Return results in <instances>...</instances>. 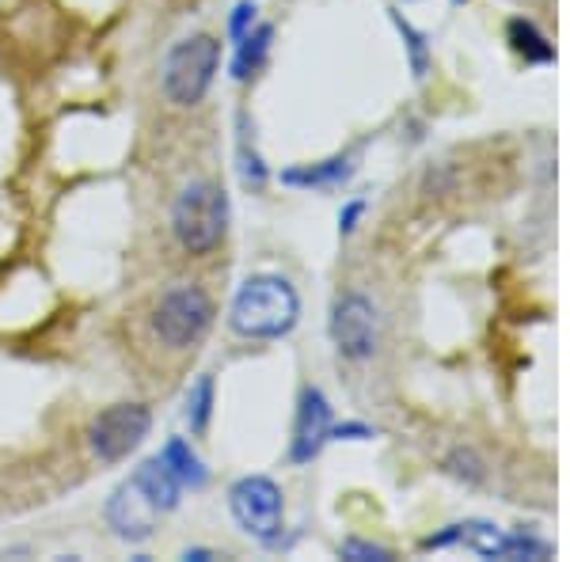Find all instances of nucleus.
I'll return each mask as SVG.
<instances>
[{
  "instance_id": "f257e3e1",
  "label": "nucleus",
  "mask_w": 570,
  "mask_h": 562,
  "mask_svg": "<svg viewBox=\"0 0 570 562\" xmlns=\"http://www.w3.org/2000/svg\"><path fill=\"white\" fill-rule=\"evenodd\" d=\"M179 494H183V483L176 479V472L164 464V456H153V460H145V464L137 467L115 494H110L107 524L115 529L118 540L141 543L153 536L160 513L176 510Z\"/></svg>"
},
{
  "instance_id": "f03ea898",
  "label": "nucleus",
  "mask_w": 570,
  "mask_h": 562,
  "mask_svg": "<svg viewBox=\"0 0 570 562\" xmlns=\"http://www.w3.org/2000/svg\"><path fill=\"white\" fill-rule=\"evenodd\" d=\"M301 297L289 282L278 274H255L247 278L233 297L228 324L244 338H282L297 327Z\"/></svg>"
},
{
  "instance_id": "7ed1b4c3",
  "label": "nucleus",
  "mask_w": 570,
  "mask_h": 562,
  "mask_svg": "<svg viewBox=\"0 0 570 562\" xmlns=\"http://www.w3.org/2000/svg\"><path fill=\"white\" fill-rule=\"evenodd\" d=\"M176 239L190 255H209L225 239L228 228V198L217 183H190L171 209Z\"/></svg>"
},
{
  "instance_id": "20e7f679",
  "label": "nucleus",
  "mask_w": 570,
  "mask_h": 562,
  "mask_svg": "<svg viewBox=\"0 0 570 562\" xmlns=\"http://www.w3.org/2000/svg\"><path fill=\"white\" fill-rule=\"evenodd\" d=\"M220 66V42L214 34H195L171 46L168 61H164V96L176 107H195L209 91Z\"/></svg>"
},
{
  "instance_id": "39448f33",
  "label": "nucleus",
  "mask_w": 570,
  "mask_h": 562,
  "mask_svg": "<svg viewBox=\"0 0 570 562\" xmlns=\"http://www.w3.org/2000/svg\"><path fill=\"white\" fill-rule=\"evenodd\" d=\"M228 510H233L236 524L259 543H278L282 524H285V502L274 479L266 475H247L240 483H233L228 491Z\"/></svg>"
},
{
  "instance_id": "423d86ee",
  "label": "nucleus",
  "mask_w": 570,
  "mask_h": 562,
  "mask_svg": "<svg viewBox=\"0 0 570 562\" xmlns=\"http://www.w3.org/2000/svg\"><path fill=\"white\" fill-rule=\"evenodd\" d=\"M214 324V300L198 289V285H179V289L164 293L153 312V327L164 346L183 349L195 346Z\"/></svg>"
},
{
  "instance_id": "0eeeda50",
  "label": "nucleus",
  "mask_w": 570,
  "mask_h": 562,
  "mask_svg": "<svg viewBox=\"0 0 570 562\" xmlns=\"http://www.w3.org/2000/svg\"><path fill=\"white\" fill-rule=\"evenodd\" d=\"M149 426H153V414L149 407L141 403H115L91 422L88 430V441H91V453H96L104 464H118L149 437Z\"/></svg>"
},
{
  "instance_id": "6e6552de",
  "label": "nucleus",
  "mask_w": 570,
  "mask_h": 562,
  "mask_svg": "<svg viewBox=\"0 0 570 562\" xmlns=\"http://www.w3.org/2000/svg\"><path fill=\"white\" fill-rule=\"evenodd\" d=\"M331 338H335L338 354L354 357H373L376 349V312L373 304L362 297V293H346V297L335 300L331 308Z\"/></svg>"
},
{
  "instance_id": "1a4fd4ad",
  "label": "nucleus",
  "mask_w": 570,
  "mask_h": 562,
  "mask_svg": "<svg viewBox=\"0 0 570 562\" xmlns=\"http://www.w3.org/2000/svg\"><path fill=\"white\" fill-rule=\"evenodd\" d=\"M331 441V407L320 388H305L297 407V426H293V464H308Z\"/></svg>"
},
{
  "instance_id": "9d476101",
  "label": "nucleus",
  "mask_w": 570,
  "mask_h": 562,
  "mask_svg": "<svg viewBox=\"0 0 570 562\" xmlns=\"http://www.w3.org/2000/svg\"><path fill=\"white\" fill-rule=\"evenodd\" d=\"M271 39H274V27L259 23L255 31H247L240 42H236V58H233V77L236 80H252L255 72L263 69L266 53H271Z\"/></svg>"
},
{
  "instance_id": "9b49d317",
  "label": "nucleus",
  "mask_w": 570,
  "mask_h": 562,
  "mask_svg": "<svg viewBox=\"0 0 570 562\" xmlns=\"http://www.w3.org/2000/svg\"><path fill=\"white\" fill-rule=\"evenodd\" d=\"M351 179V164L343 156L335 160H324V164H312V168H293V171H282V183L289 187H308V190H327V187H338V183Z\"/></svg>"
},
{
  "instance_id": "f8f14e48",
  "label": "nucleus",
  "mask_w": 570,
  "mask_h": 562,
  "mask_svg": "<svg viewBox=\"0 0 570 562\" xmlns=\"http://www.w3.org/2000/svg\"><path fill=\"white\" fill-rule=\"evenodd\" d=\"M160 456H164V464L176 472V479L183 486H202V483H206V464H202V460L195 456V448H190L183 437H171L168 445H164Z\"/></svg>"
},
{
  "instance_id": "ddd939ff",
  "label": "nucleus",
  "mask_w": 570,
  "mask_h": 562,
  "mask_svg": "<svg viewBox=\"0 0 570 562\" xmlns=\"http://www.w3.org/2000/svg\"><path fill=\"white\" fill-rule=\"evenodd\" d=\"M510 42L521 58L532 61V66H548V61H556L551 42L537 31V23H529V20H510Z\"/></svg>"
},
{
  "instance_id": "4468645a",
  "label": "nucleus",
  "mask_w": 570,
  "mask_h": 562,
  "mask_svg": "<svg viewBox=\"0 0 570 562\" xmlns=\"http://www.w3.org/2000/svg\"><path fill=\"white\" fill-rule=\"evenodd\" d=\"M209 414H214V376H202V381L187 395L190 433H206L209 430Z\"/></svg>"
},
{
  "instance_id": "2eb2a0df",
  "label": "nucleus",
  "mask_w": 570,
  "mask_h": 562,
  "mask_svg": "<svg viewBox=\"0 0 570 562\" xmlns=\"http://www.w3.org/2000/svg\"><path fill=\"white\" fill-rule=\"evenodd\" d=\"M240 179L252 190H263L266 187V168H263L259 152H255L252 145H247V134H240Z\"/></svg>"
},
{
  "instance_id": "dca6fc26",
  "label": "nucleus",
  "mask_w": 570,
  "mask_h": 562,
  "mask_svg": "<svg viewBox=\"0 0 570 562\" xmlns=\"http://www.w3.org/2000/svg\"><path fill=\"white\" fill-rule=\"evenodd\" d=\"M338 555L351 562H392L389 548H376V543H365V540H346L343 548H338Z\"/></svg>"
},
{
  "instance_id": "f3484780",
  "label": "nucleus",
  "mask_w": 570,
  "mask_h": 562,
  "mask_svg": "<svg viewBox=\"0 0 570 562\" xmlns=\"http://www.w3.org/2000/svg\"><path fill=\"white\" fill-rule=\"evenodd\" d=\"M395 20V27L403 31V39H407V46H411V66H415V77H426V39H422L419 31H411V23H403L400 16H392Z\"/></svg>"
},
{
  "instance_id": "a211bd4d",
  "label": "nucleus",
  "mask_w": 570,
  "mask_h": 562,
  "mask_svg": "<svg viewBox=\"0 0 570 562\" xmlns=\"http://www.w3.org/2000/svg\"><path fill=\"white\" fill-rule=\"evenodd\" d=\"M255 27V4L252 0H240L233 12V20H228V34H233V42H240L247 31Z\"/></svg>"
},
{
  "instance_id": "6ab92c4d",
  "label": "nucleus",
  "mask_w": 570,
  "mask_h": 562,
  "mask_svg": "<svg viewBox=\"0 0 570 562\" xmlns=\"http://www.w3.org/2000/svg\"><path fill=\"white\" fill-rule=\"evenodd\" d=\"M365 214V201H351V206H346L343 209V214H338V233H354V228H357V217H362Z\"/></svg>"
}]
</instances>
